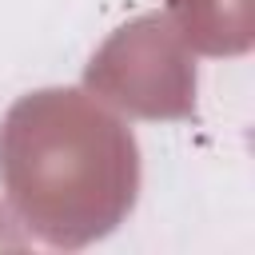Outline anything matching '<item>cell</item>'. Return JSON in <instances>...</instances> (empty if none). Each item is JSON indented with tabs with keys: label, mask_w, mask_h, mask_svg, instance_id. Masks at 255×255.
Masks as SVG:
<instances>
[{
	"label": "cell",
	"mask_w": 255,
	"mask_h": 255,
	"mask_svg": "<svg viewBox=\"0 0 255 255\" xmlns=\"http://www.w3.org/2000/svg\"><path fill=\"white\" fill-rule=\"evenodd\" d=\"M12 203L48 243L104 235L135 199L131 135L80 92H40L12 108L0 131Z\"/></svg>",
	"instance_id": "6da1fadb"
}]
</instances>
